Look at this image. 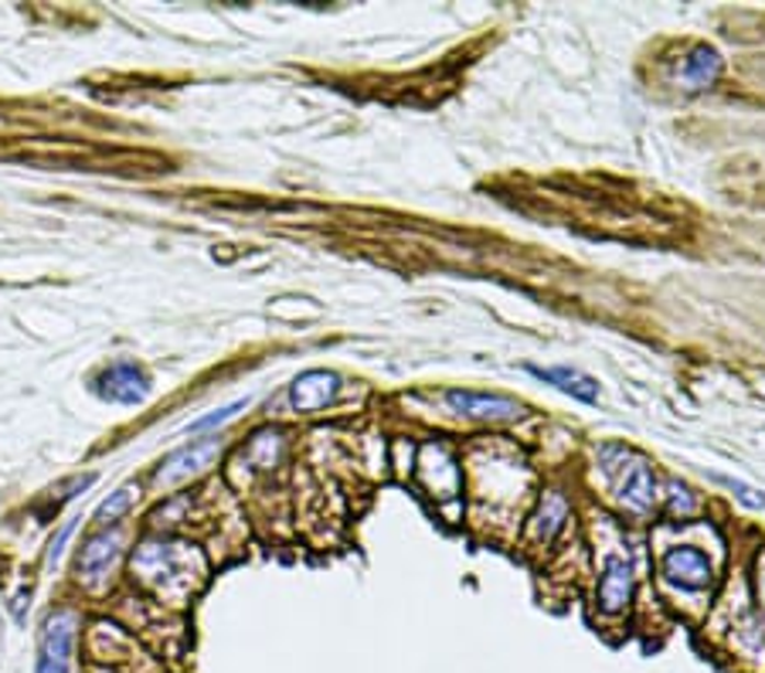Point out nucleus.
<instances>
[{
	"mask_svg": "<svg viewBox=\"0 0 765 673\" xmlns=\"http://www.w3.org/2000/svg\"><path fill=\"white\" fill-rule=\"evenodd\" d=\"M599 467L612 480L616 501L626 511H633V514L653 511V504H656V473L640 452L626 449L619 442H606L599 449Z\"/></svg>",
	"mask_w": 765,
	"mask_h": 673,
	"instance_id": "f257e3e1",
	"label": "nucleus"
},
{
	"mask_svg": "<svg viewBox=\"0 0 765 673\" xmlns=\"http://www.w3.org/2000/svg\"><path fill=\"white\" fill-rule=\"evenodd\" d=\"M76 640H79V616L72 609H61V613L48 616V622L42 629L34 673H72Z\"/></svg>",
	"mask_w": 765,
	"mask_h": 673,
	"instance_id": "f03ea898",
	"label": "nucleus"
},
{
	"mask_svg": "<svg viewBox=\"0 0 765 673\" xmlns=\"http://www.w3.org/2000/svg\"><path fill=\"white\" fill-rule=\"evenodd\" d=\"M95 395L116 405H140L150 395V378L133 361H116L95 378Z\"/></svg>",
	"mask_w": 765,
	"mask_h": 673,
	"instance_id": "7ed1b4c3",
	"label": "nucleus"
},
{
	"mask_svg": "<svg viewBox=\"0 0 765 673\" xmlns=\"http://www.w3.org/2000/svg\"><path fill=\"white\" fill-rule=\"evenodd\" d=\"M222 449H225L222 439H201V442H191V446L178 449L173 456H167L164 467L157 470V486H178V483L204 473L222 456Z\"/></svg>",
	"mask_w": 765,
	"mask_h": 673,
	"instance_id": "20e7f679",
	"label": "nucleus"
},
{
	"mask_svg": "<svg viewBox=\"0 0 765 673\" xmlns=\"http://www.w3.org/2000/svg\"><path fill=\"white\" fill-rule=\"evenodd\" d=\"M446 405L457 415L480 418V422H514L525 412V405L507 399V395H491V392H466V388H449Z\"/></svg>",
	"mask_w": 765,
	"mask_h": 673,
	"instance_id": "39448f33",
	"label": "nucleus"
},
{
	"mask_svg": "<svg viewBox=\"0 0 765 673\" xmlns=\"http://www.w3.org/2000/svg\"><path fill=\"white\" fill-rule=\"evenodd\" d=\"M660 572H664V579L671 585H680L687 592H701L715 579L708 554L698 551V548H687V545L684 548H671L664 554V561H660Z\"/></svg>",
	"mask_w": 765,
	"mask_h": 673,
	"instance_id": "423d86ee",
	"label": "nucleus"
},
{
	"mask_svg": "<svg viewBox=\"0 0 765 673\" xmlns=\"http://www.w3.org/2000/svg\"><path fill=\"white\" fill-rule=\"evenodd\" d=\"M633 588H637V575H633V564L626 558H606L603 564V575L596 585V602L606 616H619L626 606L633 602Z\"/></svg>",
	"mask_w": 765,
	"mask_h": 673,
	"instance_id": "0eeeda50",
	"label": "nucleus"
},
{
	"mask_svg": "<svg viewBox=\"0 0 765 673\" xmlns=\"http://www.w3.org/2000/svg\"><path fill=\"white\" fill-rule=\"evenodd\" d=\"M120 551H123V535H120V530H102V535L89 538L86 548L79 551V572H82V579L89 585H102V582H106V575L116 569Z\"/></svg>",
	"mask_w": 765,
	"mask_h": 673,
	"instance_id": "6e6552de",
	"label": "nucleus"
},
{
	"mask_svg": "<svg viewBox=\"0 0 765 673\" xmlns=\"http://www.w3.org/2000/svg\"><path fill=\"white\" fill-rule=\"evenodd\" d=\"M340 392V378L334 371H306L290 384V405L293 412H320Z\"/></svg>",
	"mask_w": 765,
	"mask_h": 673,
	"instance_id": "1a4fd4ad",
	"label": "nucleus"
},
{
	"mask_svg": "<svg viewBox=\"0 0 765 673\" xmlns=\"http://www.w3.org/2000/svg\"><path fill=\"white\" fill-rule=\"evenodd\" d=\"M721 76V55L711 45H694L677 68V82L687 92H708Z\"/></svg>",
	"mask_w": 765,
	"mask_h": 673,
	"instance_id": "9d476101",
	"label": "nucleus"
},
{
	"mask_svg": "<svg viewBox=\"0 0 765 673\" xmlns=\"http://www.w3.org/2000/svg\"><path fill=\"white\" fill-rule=\"evenodd\" d=\"M528 371H531L535 378L554 384L559 392L578 399V402H596V399H599V384H596L593 378H588V374L575 371V368H538V364H528Z\"/></svg>",
	"mask_w": 765,
	"mask_h": 673,
	"instance_id": "9b49d317",
	"label": "nucleus"
},
{
	"mask_svg": "<svg viewBox=\"0 0 765 673\" xmlns=\"http://www.w3.org/2000/svg\"><path fill=\"white\" fill-rule=\"evenodd\" d=\"M565 520H569V501L562 497V493H544L541 507H538L535 517H531V530H535L538 541L551 545L554 538L562 535Z\"/></svg>",
	"mask_w": 765,
	"mask_h": 673,
	"instance_id": "f8f14e48",
	"label": "nucleus"
},
{
	"mask_svg": "<svg viewBox=\"0 0 765 673\" xmlns=\"http://www.w3.org/2000/svg\"><path fill=\"white\" fill-rule=\"evenodd\" d=\"M280 449H283V436L272 433V429H262V433H256V439L249 442V449L241 452V459H246V463H252V467H272L275 456H280Z\"/></svg>",
	"mask_w": 765,
	"mask_h": 673,
	"instance_id": "ddd939ff",
	"label": "nucleus"
},
{
	"mask_svg": "<svg viewBox=\"0 0 765 673\" xmlns=\"http://www.w3.org/2000/svg\"><path fill=\"white\" fill-rule=\"evenodd\" d=\"M133 501H136V486H133V483L120 486V490L113 493V497L95 511V520H99L102 527H106V524H116V520H120V517L133 507Z\"/></svg>",
	"mask_w": 765,
	"mask_h": 673,
	"instance_id": "4468645a",
	"label": "nucleus"
},
{
	"mask_svg": "<svg viewBox=\"0 0 765 673\" xmlns=\"http://www.w3.org/2000/svg\"><path fill=\"white\" fill-rule=\"evenodd\" d=\"M667 507H671V514L687 517V514L698 511V501H694V493H690V486H687V483H680V480H667Z\"/></svg>",
	"mask_w": 765,
	"mask_h": 673,
	"instance_id": "2eb2a0df",
	"label": "nucleus"
},
{
	"mask_svg": "<svg viewBox=\"0 0 765 673\" xmlns=\"http://www.w3.org/2000/svg\"><path fill=\"white\" fill-rule=\"evenodd\" d=\"M241 408H246V402H232V405H225V408H218L215 415H207V418H198L191 429L194 433H201V429H215V425H225V422H232Z\"/></svg>",
	"mask_w": 765,
	"mask_h": 673,
	"instance_id": "dca6fc26",
	"label": "nucleus"
},
{
	"mask_svg": "<svg viewBox=\"0 0 765 673\" xmlns=\"http://www.w3.org/2000/svg\"><path fill=\"white\" fill-rule=\"evenodd\" d=\"M724 486H732L735 493H739V501L742 504H749V507H762L765 504V497H762V493L758 490H752V486H745V483H739V480H728V476H718Z\"/></svg>",
	"mask_w": 765,
	"mask_h": 673,
	"instance_id": "f3484780",
	"label": "nucleus"
},
{
	"mask_svg": "<svg viewBox=\"0 0 765 673\" xmlns=\"http://www.w3.org/2000/svg\"><path fill=\"white\" fill-rule=\"evenodd\" d=\"M758 588H762V598H765V561H762V572H758Z\"/></svg>",
	"mask_w": 765,
	"mask_h": 673,
	"instance_id": "a211bd4d",
	"label": "nucleus"
}]
</instances>
